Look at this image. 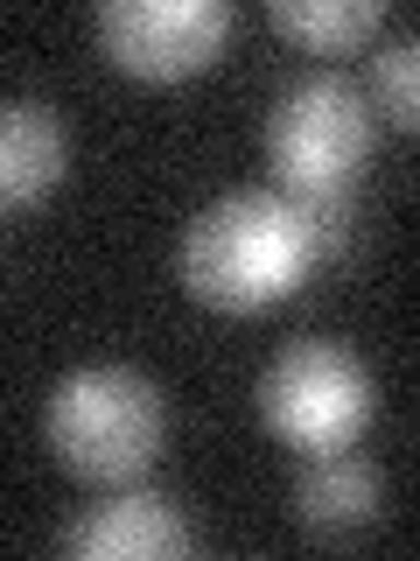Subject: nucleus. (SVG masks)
I'll list each match as a JSON object with an SVG mask.
<instances>
[{"instance_id": "f257e3e1", "label": "nucleus", "mask_w": 420, "mask_h": 561, "mask_svg": "<svg viewBox=\"0 0 420 561\" xmlns=\"http://www.w3.org/2000/svg\"><path fill=\"white\" fill-rule=\"evenodd\" d=\"M323 260H329L323 239H315V225L302 218V204L288 190H224L183 225L175 280L203 309L259 316L288 302Z\"/></svg>"}, {"instance_id": "1a4fd4ad", "label": "nucleus", "mask_w": 420, "mask_h": 561, "mask_svg": "<svg viewBox=\"0 0 420 561\" xmlns=\"http://www.w3.org/2000/svg\"><path fill=\"white\" fill-rule=\"evenodd\" d=\"M267 22L315 57H337V49H358L364 35H378L385 8L378 0H267Z\"/></svg>"}, {"instance_id": "9d476101", "label": "nucleus", "mask_w": 420, "mask_h": 561, "mask_svg": "<svg viewBox=\"0 0 420 561\" xmlns=\"http://www.w3.org/2000/svg\"><path fill=\"white\" fill-rule=\"evenodd\" d=\"M413 57H420V43H413L407 28H399L393 43L372 57V99H378L372 113H385L399 134H413V119H420V64Z\"/></svg>"}, {"instance_id": "20e7f679", "label": "nucleus", "mask_w": 420, "mask_h": 561, "mask_svg": "<svg viewBox=\"0 0 420 561\" xmlns=\"http://www.w3.org/2000/svg\"><path fill=\"white\" fill-rule=\"evenodd\" d=\"M372 154V99L343 70H308L280 84L267 105V162L280 190H358V169Z\"/></svg>"}, {"instance_id": "6e6552de", "label": "nucleus", "mask_w": 420, "mask_h": 561, "mask_svg": "<svg viewBox=\"0 0 420 561\" xmlns=\"http://www.w3.org/2000/svg\"><path fill=\"white\" fill-rule=\"evenodd\" d=\"M378 470L350 449H323V456H302L294 470V519L308 526L315 540H350L378 519Z\"/></svg>"}, {"instance_id": "39448f33", "label": "nucleus", "mask_w": 420, "mask_h": 561, "mask_svg": "<svg viewBox=\"0 0 420 561\" xmlns=\"http://www.w3.org/2000/svg\"><path fill=\"white\" fill-rule=\"evenodd\" d=\"M232 28H238L232 0H105L92 14L105 64H119L127 78H148V84L210 70L232 43Z\"/></svg>"}, {"instance_id": "423d86ee", "label": "nucleus", "mask_w": 420, "mask_h": 561, "mask_svg": "<svg viewBox=\"0 0 420 561\" xmlns=\"http://www.w3.org/2000/svg\"><path fill=\"white\" fill-rule=\"evenodd\" d=\"M57 548L70 561H189L197 526L162 491H105L57 534Z\"/></svg>"}, {"instance_id": "0eeeda50", "label": "nucleus", "mask_w": 420, "mask_h": 561, "mask_svg": "<svg viewBox=\"0 0 420 561\" xmlns=\"http://www.w3.org/2000/svg\"><path fill=\"white\" fill-rule=\"evenodd\" d=\"M70 175V127L49 99H0V210H35Z\"/></svg>"}, {"instance_id": "7ed1b4c3", "label": "nucleus", "mask_w": 420, "mask_h": 561, "mask_svg": "<svg viewBox=\"0 0 420 561\" xmlns=\"http://www.w3.org/2000/svg\"><path fill=\"white\" fill-rule=\"evenodd\" d=\"M253 400H259V421H267V435L280 449L323 456V449H350L364 435V421L378 408V386H372V365L350 344L302 337V344L267 358Z\"/></svg>"}, {"instance_id": "f03ea898", "label": "nucleus", "mask_w": 420, "mask_h": 561, "mask_svg": "<svg viewBox=\"0 0 420 561\" xmlns=\"http://www.w3.org/2000/svg\"><path fill=\"white\" fill-rule=\"evenodd\" d=\"M43 443L84 484H133L168 443V393L133 365H78L43 400Z\"/></svg>"}]
</instances>
